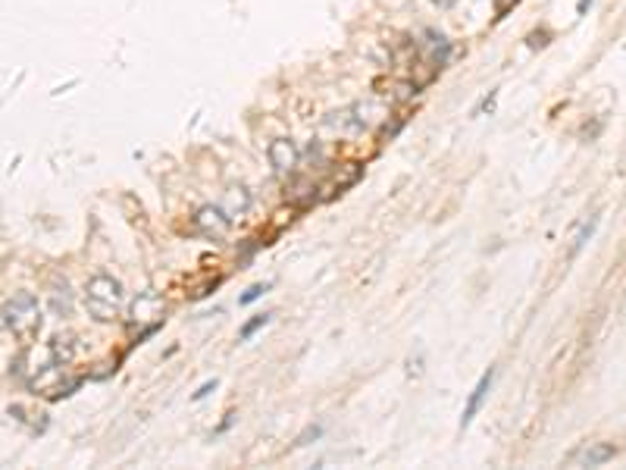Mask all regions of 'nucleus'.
Returning <instances> with one entry per match:
<instances>
[{
  "instance_id": "obj_12",
  "label": "nucleus",
  "mask_w": 626,
  "mask_h": 470,
  "mask_svg": "<svg viewBox=\"0 0 626 470\" xmlns=\"http://www.w3.org/2000/svg\"><path fill=\"white\" fill-rule=\"evenodd\" d=\"M269 320H273V313H257V317H254V320H248V323H244V326H241V333H239V339H241V342H248V339H251V335H254V333H257V329H264V326L269 323Z\"/></svg>"
},
{
  "instance_id": "obj_10",
  "label": "nucleus",
  "mask_w": 626,
  "mask_h": 470,
  "mask_svg": "<svg viewBox=\"0 0 626 470\" xmlns=\"http://www.w3.org/2000/svg\"><path fill=\"white\" fill-rule=\"evenodd\" d=\"M51 355H53V360H60V364H69L75 355L73 339H69V335H57V339L51 342Z\"/></svg>"
},
{
  "instance_id": "obj_15",
  "label": "nucleus",
  "mask_w": 626,
  "mask_h": 470,
  "mask_svg": "<svg viewBox=\"0 0 626 470\" xmlns=\"http://www.w3.org/2000/svg\"><path fill=\"white\" fill-rule=\"evenodd\" d=\"M435 6H439V10H451V6H457L461 4V0H432Z\"/></svg>"
},
{
  "instance_id": "obj_9",
  "label": "nucleus",
  "mask_w": 626,
  "mask_h": 470,
  "mask_svg": "<svg viewBox=\"0 0 626 470\" xmlns=\"http://www.w3.org/2000/svg\"><path fill=\"white\" fill-rule=\"evenodd\" d=\"M251 204H254V198H251V192L244 185H232L226 192V214L229 216H244L251 210Z\"/></svg>"
},
{
  "instance_id": "obj_8",
  "label": "nucleus",
  "mask_w": 626,
  "mask_h": 470,
  "mask_svg": "<svg viewBox=\"0 0 626 470\" xmlns=\"http://www.w3.org/2000/svg\"><path fill=\"white\" fill-rule=\"evenodd\" d=\"M51 310L57 317H69L73 313V288H69L66 279H57L51 286Z\"/></svg>"
},
{
  "instance_id": "obj_6",
  "label": "nucleus",
  "mask_w": 626,
  "mask_h": 470,
  "mask_svg": "<svg viewBox=\"0 0 626 470\" xmlns=\"http://www.w3.org/2000/svg\"><path fill=\"white\" fill-rule=\"evenodd\" d=\"M614 454H617V445H611V442H589V445H583L580 451L570 454V461L580 467H601V464H607V461H614Z\"/></svg>"
},
{
  "instance_id": "obj_14",
  "label": "nucleus",
  "mask_w": 626,
  "mask_h": 470,
  "mask_svg": "<svg viewBox=\"0 0 626 470\" xmlns=\"http://www.w3.org/2000/svg\"><path fill=\"white\" fill-rule=\"evenodd\" d=\"M213 389H217V380H213V382H204V386H201V389H197V392H194V402H201V398H207V395H210V392H213Z\"/></svg>"
},
{
  "instance_id": "obj_3",
  "label": "nucleus",
  "mask_w": 626,
  "mask_h": 470,
  "mask_svg": "<svg viewBox=\"0 0 626 470\" xmlns=\"http://www.w3.org/2000/svg\"><path fill=\"white\" fill-rule=\"evenodd\" d=\"M160 320H163V298H160V295L141 292V295L132 301V308H129V323H132V326H145V333H141V335H150V333H154Z\"/></svg>"
},
{
  "instance_id": "obj_11",
  "label": "nucleus",
  "mask_w": 626,
  "mask_h": 470,
  "mask_svg": "<svg viewBox=\"0 0 626 470\" xmlns=\"http://www.w3.org/2000/svg\"><path fill=\"white\" fill-rule=\"evenodd\" d=\"M595 229H598V214L589 216V219H585V223L580 226V232H576V239H573V254H580V251L585 248V241L595 235Z\"/></svg>"
},
{
  "instance_id": "obj_1",
  "label": "nucleus",
  "mask_w": 626,
  "mask_h": 470,
  "mask_svg": "<svg viewBox=\"0 0 626 470\" xmlns=\"http://www.w3.org/2000/svg\"><path fill=\"white\" fill-rule=\"evenodd\" d=\"M0 326L10 329L22 345H31L41 335L44 317H41V304L31 292H19L0 308Z\"/></svg>"
},
{
  "instance_id": "obj_5",
  "label": "nucleus",
  "mask_w": 626,
  "mask_h": 470,
  "mask_svg": "<svg viewBox=\"0 0 626 470\" xmlns=\"http://www.w3.org/2000/svg\"><path fill=\"white\" fill-rule=\"evenodd\" d=\"M229 226H232V216L226 214L223 207H213V204H207V207H201L194 214V229L204 235V239H223V235L229 232Z\"/></svg>"
},
{
  "instance_id": "obj_2",
  "label": "nucleus",
  "mask_w": 626,
  "mask_h": 470,
  "mask_svg": "<svg viewBox=\"0 0 626 470\" xmlns=\"http://www.w3.org/2000/svg\"><path fill=\"white\" fill-rule=\"evenodd\" d=\"M122 301H125L122 282L107 276V273L91 276L88 286H85V310H88L98 323H113V320L120 317Z\"/></svg>"
},
{
  "instance_id": "obj_13",
  "label": "nucleus",
  "mask_w": 626,
  "mask_h": 470,
  "mask_svg": "<svg viewBox=\"0 0 626 470\" xmlns=\"http://www.w3.org/2000/svg\"><path fill=\"white\" fill-rule=\"evenodd\" d=\"M269 292V282H260V286H251L248 292H244L241 298H239V304H254L260 295H266Z\"/></svg>"
},
{
  "instance_id": "obj_4",
  "label": "nucleus",
  "mask_w": 626,
  "mask_h": 470,
  "mask_svg": "<svg viewBox=\"0 0 626 470\" xmlns=\"http://www.w3.org/2000/svg\"><path fill=\"white\" fill-rule=\"evenodd\" d=\"M266 157H269V167H273L276 176H291L301 163V147L291 138H276L273 145L266 147Z\"/></svg>"
},
{
  "instance_id": "obj_7",
  "label": "nucleus",
  "mask_w": 626,
  "mask_h": 470,
  "mask_svg": "<svg viewBox=\"0 0 626 470\" xmlns=\"http://www.w3.org/2000/svg\"><path fill=\"white\" fill-rule=\"evenodd\" d=\"M492 380H495V370H489V373H482L479 376V382L473 386V392H470V402H466V407H464V417H461V427L466 429L473 423V417L482 411V404H486V398H489V392H492Z\"/></svg>"
}]
</instances>
